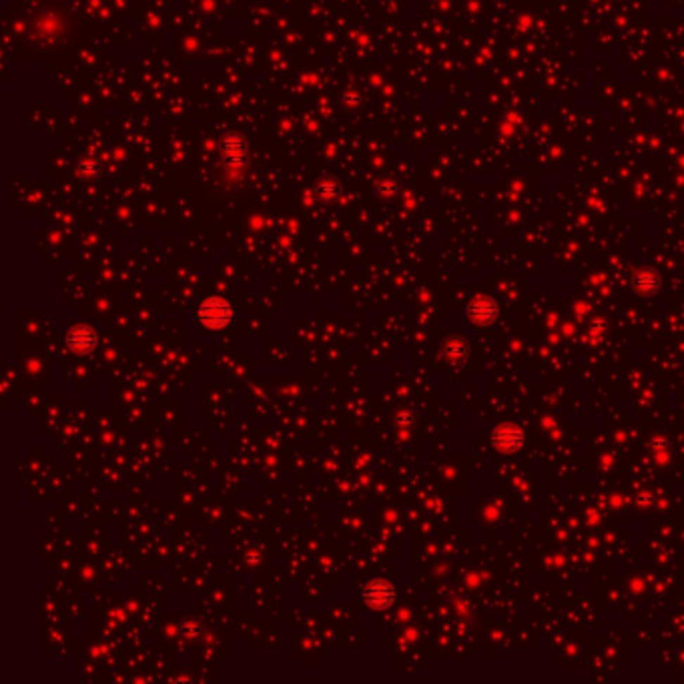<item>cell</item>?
<instances>
[{
  "label": "cell",
  "instance_id": "obj_1",
  "mask_svg": "<svg viewBox=\"0 0 684 684\" xmlns=\"http://www.w3.org/2000/svg\"><path fill=\"white\" fill-rule=\"evenodd\" d=\"M199 319L205 328L221 329L233 319L231 303L225 297H207L199 307Z\"/></svg>",
  "mask_w": 684,
  "mask_h": 684
},
{
  "label": "cell",
  "instance_id": "obj_2",
  "mask_svg": "<svg viewBox=\"0 0 684 684\" xmlns=\"http://www.w3.org/2000/svg\"><path fill=\"white\" fill-rule=\"evenodd\" d=\"M526 441V436L516 424H500L492 432V444L500 452H518Z\"/></svg>",
  "mask_w": 684,
  "mask_h": 684
},
{
  "label": "cell",
  "instance_id": "obj_3",
  "mask_svg": "<svg viewBox=\"0 0 684 684\" xmlns=\"http://www.w3.org/2000/svg\"><path fill=\"white\" fill-rule=\"evenodd\" d=\"M221 153L229 169H245L247 167V143L237 133H229L221 138Z\"/></svg>",
  "mask_w": 684,
  "mask_h": 684
},
{
  "label": "cell",
  "instance_id": "obj_4",
  "mask_svg": "<svg viewBox=\"0 0 684 684\" xmlns=\"http://www.w3.org/2000/svg\"><path fill=\"white\" fill-rule=\"evenodd\" d=\"M394 600H396V588H394V584H389L385 580H375L363 590V602L375 610L389 608Z\"/></svg>",
  "mask_w": 684,
  "mask_h": 684
},
{
  "label": "cell",
  "instance_id": "obj_5",
  "mask_svg": "<svg viewBox=\"0 0 684 684\" xmlns=\"http://www.w3.org/2000/svg\"><path fill=\"white\" fill-rule=\"evenodd\" d=\"M498 314H500V305L493 302L492 297H476L467 305V317L478 325L492 323Z\"/></svg>",
  "mask_w": 684,
  "mask_h": 684
},
{
  "label": "cell",
  "instance_id": "obj_6",
  "mask_svg": "<svg viewBox=\"0 0 684 684\" xmlns=\"http://www.w3.org/2000/svg\"><path fill=\"white\" fill-rule=\"evenodd\" d=\"M67 343L70 345V349L79 351V354H86L91 351L96 345V335L95 331L86 325H77L69 331L67 335Z\"/></svg>",
  "mask_w": 684,
  "mask_h": 684
},
{
  "label": "cell",
  "instance_id": "obj_7",
  "mask_svg": "<svg viewBox=\"0 0 684 684\" xmlns=\"http://www.w3.org/2000/svg\"><path fill=\"white\" fill-rule=\"evenodd\" d=\"M658 285H660V279H658L657 271H652V269H643L634 277V288L638 293H646V295L654 293Z\"/></svg>",
  "mask_w": 684,
  "mask_h": 684
},
{
  "label": "cell",
  "instance_id": "obj_8",
  "mask_svg": "<svg viewBox=\"0 0 684 684\" xmlns=\"http://www.w3.org/2000/svg\"><path fill=\"white\" fill-rule=\"evenodd\" d=\"M467 351H470V347H467V343L462 342V340H452V342L446 343V347H444V354H446L448 359H452V361H460V359H464V357L467 356Z\"/></svg>",
  "mask_w": 684,
  "mask_h": 684
},
{
  "label": "cell",
  "instance_id": "obj_9",
  "mask_svg": "<svg viewBox=\"0 0 684 684\" xmlns=\"http://www.w3.org/2000/svg\"><path fill=\"white\" fill-rule=\"evenodd\" d=\"M317 195L323 197V199H333V197L340 195V185L333 183V181H321L317 185Z\"/></svg>",
  "mask_w": 684,
  "mask_h": 684
},
{
  "label": "cell",
  "instance_id": "obj_10",
  "mask_svg": "<svg viewBox=\"0 0 684 684\" xmlns=\"http://www.w3.org/2000/svg\"><path fill=\"white\" fill-rule=\"evenodd\" d=\"M181 634H183L185 638H199V634H201V626H199L197 622H193V620H185V622L181 624Z\"/></svg>",
  "mask_w": 684,
  "mask_h": 684
}]
</instances>
